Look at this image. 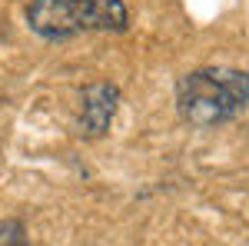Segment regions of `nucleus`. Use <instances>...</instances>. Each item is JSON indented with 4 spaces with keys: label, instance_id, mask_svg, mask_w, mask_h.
Returning a JSON list of instances; mask_svg holds the SVG:
<instances>
[{
    "label": "nucleus",
    "instance_id": "obj_1",
    "mask_svg": "<svg viewBox=\"0 0 249 246\" xmlns=\"http://www.w3.org/2000/svg\"><path fill=\"white\" fill-rule=\"evenodd\" d=\"M249 103V74L230 67H203L176 83V107L193 127H216Z\"/></svg>",
    "mask_w": 249,
    "mask_h": 246
},
{
    "label": "nucleus",
    "instance_id": "obj_2",
    "mask_svg": "<svg viewBox=\"0 0 249 246\" xmlns=\"http://www.w3.org/2000/svg\"><path fill=\"white\" fill-rule=\"evenodd\" d=\"M27 23H30L34 34H40L47 40H67L83 34L77 17H73L70 0H34L27 7Z\"/></svg>",
    "mask_w": 249,
    "mask_h": 246
},
{
    "label": "nucleus",
    "instance_id": "obj_3",
    "mask_svg": "<svg viewBox=\"0 0 249 246\" xmlns=\"http://www.w3.org/2000/svg\"><path fill=\"white\" fill-rule=\"evenodd\" d=\"M80 30H126V7L123 0H70Z\"/></svg>",
    "mask_w": 249,
    "mask_h": 246
},
{
    "label": "nucleus",
    "instance_id": "obj_4",
    "mask_svg": "<svg viewBox=\"0 0 249 246\" xmlns=\"http://www.w3.org/2000/svg\"><path fill=\"white\" fill-rule=\"evenodd\" d=\"M83 127L87 133H103L113 120L116 110V87H107V83H96L83 94Z\"/></svg>",
    "mask_w": 249,
    "mask_h": 246
}]
</instances>
